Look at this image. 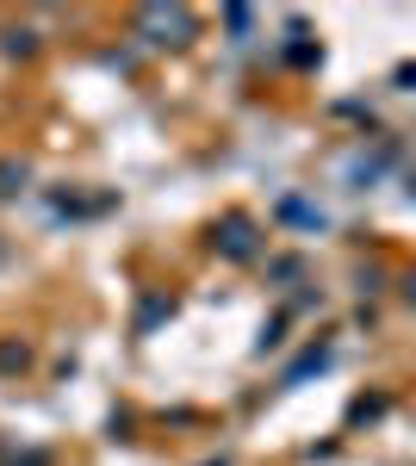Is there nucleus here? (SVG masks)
<instances>
[{"instance_id": "nucleus-1", "label": "nucleus", "mask_w": 416, "mask_h": 466, "mask_svg": "<svg viewBox=\"0 0 416 466\" xmlns=\"http://www.w3.org/2000/svg\"><path fill=\"white\" fill-rule=\"evenodd\" d=\"M193 25H199V19H193L187 6H143L137 13V32L149 37V44H187Z\"/></svg>"}, {"instance_id": "nucleus-2", "label": "nucleus", "mask_w": 416, "mask_h": 466, "mask_svg": "<svg viewBox=\"0 0 416 466\" xmlns=\"http://www.w3.org/2000/svg\"><path fill=\"white\" fill-rule=\"evenodd\" d=\"M211 243H218L224 261H255V249H261V243H255V224H249L243 212H224V218H218Z\"/></svg>"}, {"instance_id": "nucleus-3", "label": "nucleus", "mask_w": 416, "mask_h": 466, "mask_svg": "<svg viewBox=\"0 0 416 466\" xmlns=\"http://www.w3.org/2000/svg\"><path fill=\"white\" fill-rule=\"evenodd\" d=\"M25 187V162H0V193H19Z\"/></svg>"}, {"instance_id": "nucleus-4", "label": "nucleus", "mask_w": 416, "mask_h": 466, "mask_svg": "<svg viewBox=\"0 0 416 466\" xmlns=\"http://www.w3.org/2000/svg\"><path fill=\"white\" fill-rule=\"evenodd\" d=\"M323 360H330V355H323V349H311V355H305V360H299V367H292V373H286V386H299V380H305V373H317Z\"/></svg>"}, {"instance_id": "nucleus-5", "label": "nucleus", "mask_w": 416, "mask_h": 466, "mask_svg": "<svg viewBox=\"0 0 416 466\" xmlns=\"http://www.w3.org/2000/svg\"><path fill=\"white\" fill-rule=\"evenodd\" d=\"M25 342H0V367H6V373H13V367H25Z\"/></svg>"}, {"instance_id": "nucleus-6", "label": "nucleus", "mask_w": 416, "mask_h": 466, "mask_svg": "<svg viewBox=\"0 0 416 466\" xmlns=\"http://www.w3.org/2000/svg\"><path fill=\"white\" fill-rule=\"evenodd\" d=\"M6 50H13V56H32L37 44H32V32H6Z\"/></svg>"}, {"instance_id": "nucleus-7", "label": "nucleus", "mask_w": 416, "mask_h": 466, "mask_svg": "<svg viewBox=\"0 0 416 466\" xmlns=\"http://www.w3.org/2000/svg\"><path fill=\"white\" fill-rule=\"evenodd\" d=\"M404 299H411V305H416V274H411V280H404Z\"/></svg>"}, {"instance_id": "nucleus-8", "label": "nucleus", "mask_w": 416, "mask_h": 466, "mask_svg": "<svg viewBox=\"0 0 416 466\" xmlns=\"http://www.w3.org/2000/svg\"><path fill=\"white\" fill-rule=\"evenodd\" d=\"M211 466H230V461H211Z\"/></svg>"}]
</instances>
